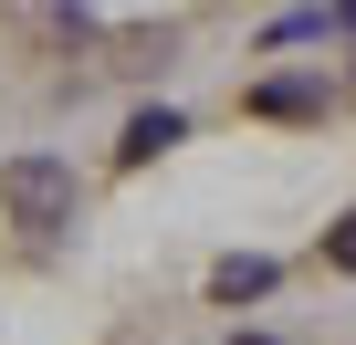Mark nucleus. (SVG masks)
Here are the masks:
<instances>
[{
  "label": "nucleus",
  "instance_id": "20e7f679",
  "mask_svg": "<svg viewBox=\"0 0 356 345\" xmlns=\"http://www.w3.org/2000/svg\"><path fill=\"white\" fill-rule=\"evenodd\" d=\"M252 105H262V115H314V105H325V94H314V84H262V94H252Z\"/></svg>",
  "mask_w": 356,
  "mask_h": 345
},
{
  "label": "nucleus",
  "instance_id": "7ed1b4c3",
  "mask_svg": "<svg viewBox=\"0 0 356 345\" xmlns=\"http://www.w3.org/2000/svg\"><path fill=\"white\" fill-rule=\"evenodd\" d=\"M210 293H220V303H262V293H273V262H252V251H231V262L210 272Z\"/></svg>",
  "mask_w": 356,
  "mask_h": 345
},
{
  "label": "nucleus",
  "instance_id": "39448f33",
  "mask_svg": "<svg viewBox=\"0 0 356 345\" xmlns=\"http://www.w3.org/2000/svg\"><path fill=\"white\" fill-rule=\"evenodd\" d=\"M325 262H335V272H356V210H346V220L325 230Z\"/></svg>",
  "mask_w": 356,
  "mask_h": 345
},
{
  "label": "nucleus",
  "instance_id": "423d86ee",
  "mask_svg": "<svg viewBox=\"0 0 356 345\" xmlns=\"http://www.w3.org/2000/svg\"><path fill=\"white\" fill-rule=\"evenodd\" d=\"M231 345H273V335H231Z\"/></svg>",
  "mask_w": 356,
  "mask_h": 345
},
{
  "label": "nucleus",
  "instance_id": "f257e3e1",
  "mask_svg": "<svg viewBox=\"0 0 356 345\" xmlns=\"http://www.w3.org/2000/svg\"><path fill=\"white\" fill-rule=\"evenodd\" d=\"M0 220L32 230V241L74 230V167L63 157H11V167H0Z\"/></svg>",
  "mask_w": 356,
  "mask_h": 345
},
{
  "label": "nucleus",
  "instance_id": "f03ea898",
  "mask_svg": "<svg viewBox=\"0 0 356 345\" xmlns=\"http://www.w3.org/2000/svg\"><path fill=\"white\" fill-rule=\"evenodd\" d=\"M168 146H178V115H168V105H147V115L126 126V146H115V157H126V167H147V157H168Z\"/></svg>",
  "mask_w": 356,
  "mask_h": 345
}]
</instances>
